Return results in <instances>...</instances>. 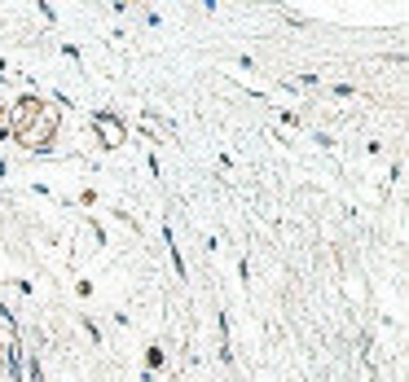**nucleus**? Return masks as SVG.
<instances>
[{
    "mask_svg": "<svg viewBox=\"0 0 409 382\" xmlns=\"http://www.w3.org/2000/svg\"><path fill=\"white\" fill-rule=\"evenodd\" d=\"M0 128H5V110H0Z\"/></svg>",
    "mask_w": 409,
    "mask_h": 382,
    "instance_id": "nucleus-3",
    "label": "nucleus"
},
{
    "mask_svg": "<svg viewBox=\"0 0 409 382\" xmlns=\"http://www.w3.org/2000/svg\"><path fill=\"white\" fill-rule=\"evenodd\" d=\"M97 132L106 137V145H123V123L114 114H97Z\"/></svg>",
    "mask_w": 409,
    "mask_h": 382,
    "instance_id": "nucleus-1",
    "label": "nucleus"
},
{
    "mask_svg": "<svg viewBox=\"0 0 409 382\" xmlns=\"http://www.w3.org/2000/svg\"><path fill=\"white\" fill-rule=\"evenodd\" d=\"M163 364H168V352H163V347H150V352H145V369H163Z\"/></svg>",
    "mask_w": 409,
    "mask_h": 382,
    "instance_id": "nucleus-2",
    "label": "nucleus"
}]
</instances>
